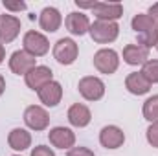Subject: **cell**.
Wrapping results in <instances>:
<instances>
[{"label": "cell", "mask_w": 158, "mask_h": 156, "mask_svg": "<svg viewBox=\"0 0 158 156\" xmlns=\"http://www.w3.org/2000/svg\"><path fill=\"white\" fill-rule=\"evenodd\" d=\"M131 28L134 30L136 37H138V42L140 46L151 50L153 46H156L158 40V28L155 24V20L147 15V13H138L134 15V18L131 20Z\"/></svg>", "instance_id": "cell-1"}, {"label": "cell", "mask_w": 158, "mask_h": 156, "mask_svg": "<svg viewBox=\"0 0 158 156\" xmlns=\"http://www.w3.org/2000/svg\"><path fill=\"white\" fill-rule=\"evenodd\" d=\"M90 37L98 44H110L118 39L119 35V26L118 22H109V20H96L90 24L88 30Z\"/></svg>", "instance_id": "cell-2"}, {"label": "cell", "mask_w": 158, "mask_h": 156, "mask_svg": "<svg viewBox=\"0 0 158 156\" xmlns=\"http://www.w3.org/2000/svg\"><path fill=\"white\" fill-rule=\"evenodd\" d=\"M79 55V46L77 42L70 37H63L53 44V59L63 64V66H70L76 63Z\"/></svg>", "instance_id": "cell-3"}, {"label": "cell", "mask_w": 158, "mask_h": 156, "mask_svg": "<svg viewBox=\"0 0 158 156\" xmlns=\"http://www.w3.org/2000/svg\"><path fill=\"white\" fill-rule=\"evenodd\" d=\"M94 68L99 74L112 76L119 68V55L112 48H101L94 53Z\"/></svg>", "instance_id": "cell-4"}, {"label": "cell", "mask_w": 158, "mask_h": 156, "mask_svg": "<svg viewBox=\"0 0 158 156\" xmlns=\"http://www.w3.org/2000/svg\"><path fill=\"white\" fill-rule=\"evenodd\" d=\"M77 90L83 99L86 101H99L105 96V83L96 76H85L79 79Z\"/></svg>", "instance_id": "cell-5"}, {"label": "cell", "mask_w": 158, "mask_h": 156, "mask_svg": "<svg viewBox=\"0 0 158 156\" xmlns=\"http://www.w3.org/2000/svg\"><path fill=\"white\" fill-rule=\"evenodd\" d=\"M22 44H24V51H28L33 57H42L50 51V40L46 39V35L35 30H30L24 33Z\"/></svg>", "instance_id": "cell-6"}, {"label": "cell", "mask_w": 158, "mask_h": 156, "mask_svg": "<svg viewBox=\"0 0 158 156\" xmlns=\"http://www.w3.org/2000/svg\"><path fill=\"white\" fill-rule=\"evenodd\" d=\"M24 123L30 130H35V132H42L48 129L50 125V116L46 112L44 107L39 105H30L26 110H24Z\"/></svg>", "instance_id": "cell-7"}, {"label": "cell", "mask_w": 158, "mask_h": 156, "mask_svg": "<svg viewBox=\"0 0 158 156\" xmlns=\"http://www.w3.org/2000/svg\"><path fill=\"white\" fill-rule=\"evenodd\" d=\"M35 66H37V59L24 50H17L9 57V70L17 76H26Z\"/></svg>", "instance_id": "cell-8"}, {"label": "cell", "mask_w": 158, "mask_h": 156, "mask_svg": "<svg viewBox=\"0 0 158 156\" xmlns=\"http://www.w3.org/2000/svg\"><path fill=\"white\" fill-rule=\"evenodd\" d=\"M48 140L55 149L70 151L76 145V132L68 127H53L48 132Z\"/></svg>", "instance_id": "cell-9"}, {"label": "cell", "mask_w": 158, "mask_h": 156, "mask_svg": "<svg viewBox=\"0 0 158 156\" xmlns=\"http://www.w3.org/2000/svg\"><path fill=\"white\" fill-rule=\"evenodd\" d=\"M20 18L15 15H0V44H9L20 33Z\"/></svg>", "instance_id": "cell-10"}, {"label": "cell", "mask_w": 158, "mask_h": 156, "mask_svg": "<svg viewBox=\"0 0 158 156\" xmlns=\"http://www.w3.org/2000/svg\"><path fill=\"white\" fill-rule=\"evenodd\" d=\"M92 15L98 20L116 22L118 18L123 17V4H119V2H96V6L92 7Z\"/></svg>", "instance_id": "cell-11"}, {"label": "cell", "mask_w": 158, "mask_h": 156, "mask_svg": "<svg viewBox=\"0 0 158 156\" xmlns=\"http://www.w3.org/2000/svg\"><path fill=\"white\" fill-rule=\"evenodd\" d=\"M24 81H26V86L39 92L44 84H48L50 81H53V72L50 66H42V64H37L33 70H30L26 76H24Z\"/></svg>", "instance_id": "cell-12"}, {"label": "cell", "mask_w": 158, "mask_h": 156, "mask_svg": "<svg viewBox=\"0 0 158 156\" xmlns=\"http://www.w3.org/2000/svg\"><path fill=\"white\" fill-rule=\"evenodd\" d=\"M99 143L105 149H119L125 143V132L119 129L118 125H105L99 130Z\"/></svg>", "instance_id": "cell-13"}, {"label": "cell", "mask_w": 158, "mask_h": 156, "mask_svg": "<svg viewBox=\"0 0 158 156\" xmlns=\"http://www.w3.org/2000/svg\"><path fill=\"white\" fill-rule=\"evenodd\" d=\"M37 96H39L40 103H42L44 107L53 109V107H57V105L61 103V99H63V86H61L59 81H50L48 84H44L39 92H37Z\"/></svg>", "instance_id": "cell-14"}, {"label": "cell", "mask_w": 158, "mask_h": 156, "mask_svg": "<svg viewBox=\"0 0 158 156\" xmlns=\"http://www.w3.org/2000/svg\"><path fill=\"white\" fill-rule=\"evenodd\" d=\"M63 24V15L57 7L53 6H48L40 11L39 15V26L40 30H44L46 33H55Z\"/></svg>", "instance_id": "cell-15"}, {"label": "cell", "mask_w": 158, "mask_h": 156, "mask_svg": "<svg viewBox=\"0 0 158 156\" xmlns=\"http://www.w3.org/2000/svg\"><path fill=\"white\" fill-rule=\"evenodd\" d=\"M90 18L83 13V11H72V13H68L66 15V18H64V26H66V30L72 33V35H85V33H88V30H90Z\"/></svg>", "instance_id": "cell-16"}, {"label": "cell", "mask_w": 158, "mask_h": 156, "mask_svg": "<svg viewBox=\"0 0 158 156\" xmlns=\"http://www.w3.org/2000/svg\"><path fill=\"white\" fill-rule=\"evenodd\" d=\"M123 61L129 66H143L149 61V50L140 44H127L123 48Z\"/></svg>", "instance_id": "cell-17"}, {"label": "cell", "mask_w": 158, "mask_h": 156, "mask_svg": "<svg viewBox=\"0 0 158 156\" xmlns=\"http://www.w3.org/2000/svg\"><path fill=\"white\" fill-rule=\"evenodd\" d=\"M68 121L72 127H77V129H85L90 121H92V112L86 105L83 103H74L70 109H68Z\"/></svg>", "instance_id": "cell-18"}, {"label": "cell", "mask_w": 158, "mask_h": 156, "mask_svg": "<svg viewBox=\"0 0 158 156\" xmlns=\"http://www.w3.org/2000/svg\"><path fill=\"white\" fill-rule=\"evenodd\" d=\"M125 88L132 94V96H143L151 90V83L143 77L142 72H131L125 77Z\"/></svg>", "instance_id": "cell-19"}, {"label": "cell", "mask_w": 158, "mask_h": 156, "mask_svg": "<svg viewBox=\"0 0 158 156\" xmlns=\"http://www.w3.org/2000/svg\"><path fill=\"white\" fill-rule=\"evenodd\" d=\"M7 145L13 149V151H26L31 147V134L26 130V129H13L9 130L7 134Z\"/></svg>", "instance_id": "cell-20"}, {"label": "cell", "mask_w": 158, "mask_h": 156, "mask_svg": "<svg viewBox=\"0 0 158 156\" xmlns=\"http://www.w3.org/2000/svg\"><path fill=\"white\" fill-rule=\"evenodd\" d=\"M142 114L149 123H156L158 121V94L145 99V103L142 107Z\"/></svg>", "instance_id": "cell-21"}, {"label": "cell", "mask_w": 158, "mask_h": 156, "mask_svg": "<svg viewBox=\"0 0 158 156\" xmlns=\"http://www.w3.org/2000/svg\"><path fill=\"white\" fill-rule=\"evenodd\" d=\"M140 72L143 74V77L147 79L151 84H156L158 83V59H149V61L142 66Z\"/></svg>", "instance_id": "cell-22"}, {"label": "cell", "mask_w": 158, "mask_h": 156, "mask_svg": "<svg viewBox=\"0 0 158 156\" xmlns=\"http://www.w3.org/2000/svg\"><path fill=\"white\" fill-rule=\"evenodd\" d=\"M145 138H147V143L151 147L158 149V121L156 123H151L145 130Z\"/></svg>", "instance_id": "cell-23"}, {"label": "cell", "mask_w": 158, "mask_h": 156, "mask_svg": "<svg viewBox=\"0 0 158 156\" xmlns=\"http://www.w3.org/2000/svg\"><path fill=\"white\" fill-rule=\"evenodd\" d=\"M4 4V7L7 9V11H15V13H20V11H26V2H2Z\"/></svg>", "instance_id": "cell-24"}, {"label": "cell", "mask_w": 158, "mask_h": 156, "mask_svg": "<svg viewBox=\"0 0 158 156\" xmlns=\"http://www.w3.org/2000/svg\"><path fill=\"white\" fill-rule=\"evenodd\" d=\"M66 156H96L94 154V151L92 149H88V147H72Z\"/></svg>", "instance_id": "cell-25"}, {"label": "cell", "mask_w": 158, "mask_h": 156, "mask_svg": "<svg viewBox=\"0 0 158 156\" xmlns=\"http://www.w3.org/2000/svg\"><path fill=\"white\" fill-rule=\"evenodd\" d=\"M30 156H55V153H53V149H50L46 145H37V147L31 149Z\"/></svg>", "instance_id": "cell-26"}, {"label": "cell", "mask_w": 158, "mask_h": 156, "mask_svg": "<svg viewBox=\"0 0 158 156\" xmlns=\"http://www.w3.org/2000/svg\"><path fill=\"white\" fill-rule=\"evenodd\" d=\"M147 15H149V17L155 20V24H156V28H158V2H156V4H153V6L149 7Z\"/></svg>", "instance_id": "cell-27"}, {"label": "cell", "mask_w": 158, "mask_h": 156, "mask_svg": "<svg viewBox=\"0 0 158 156\" xmlns=\"http://www.w3.org/2000/svg\"><path fill=\"white\" fill-rule=\"evenodd\" d=\"M76 6L79 9H92L96 6V2H79V0H76Z\"/></svg>", "instance_id": "cell-28"}, {"label": "cell", "mask_w": 158, "mask_h": 156, "mask_svg": "<svg viewBox=\"0 0 158 156\" xmlns=\"http://www.w3.org/2000/svg\"><path fill=\"white\" fill-rule=\"evenodd\" d=\"M6 92V79H4V76L0 74V97H2V94Z\"/></svg>", "instance_id": "cell-29"}, {"label": "cell", "mask_w": 158, "mask_h": 156, "mask_svg": "<svg viewBox=\"0 0 158 156\" xmlns=\"http://www.w3.org/2000/svg\"><path fill=\"white\" fill-rule=\"evenodd\" d=\"M4 59H6V48H4V44H0V64L4 63Z\"/></svg>", "instance_id": "cell-30"}, {"label": "cell", "mask_w": 158, "mask_h": 156, "mask_svg": "<svg viewBox=\"0 0 158 156\" xmlns=\"http://www.w3.org/2000/svg\"><path fill=\"white\" fill-rule=\"evenodd\" d=\"M155 48H156V51H158V40H156V46H155Z\"/></svg>", "instance_id": "cell-31"}, {"label": "cell", "mask_w": 158, "mask_h": 156, "mask_svg": "<svg viewBox=\"0 0 158 156\" xmlns=\"http://www.w3.org/2000/svg\"><path fill=\"white\" fill-rule=\"evenodd\" d=\"M11 156H20V154H11Z\"/></svg>", "instance_id": "cell-32"}]
</instances>
